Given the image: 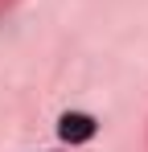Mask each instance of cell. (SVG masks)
Returning a JSON list of instances; mask_svg holds the SVG:
<instances>
[{
    "label": "cell",
    "mask_w": 148,
    "mask_h": 152,
    "mask_svg": "<svg viewBox=\"0 0 148 152\" xmlns=\"http://www.w3.org/2000/svg\"><path fill=\"white\" fill-rule=\"evenodd\" d=\"M95 115H86V111H66L62 119H58V136L66 140V144H86V140H95Z\"/></svg>",
    "instance_id": "1"
}]
</instances>
